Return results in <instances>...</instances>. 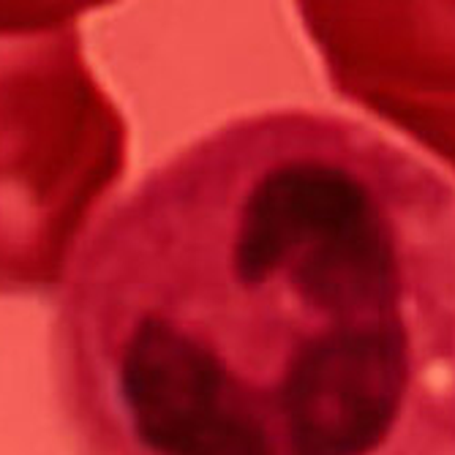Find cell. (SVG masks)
Masks as SVG:
<instances>
[{
    "mask_svg": "<svg viewBox=\"0 0 455 455\" xmlns=\"http://www.w3.org/2000/svg\"><path fill=\"white\" fill-rule=\"evenodd\" d=\"M58 333L145 455H450L455 180L349 115L235 117L99 224Z\"/></svg>",
    "mask_w": 455,
    "mask_h": 455,
    "instance_id": "6da1fadb",
    "label": "cell"
}]
</instances>
